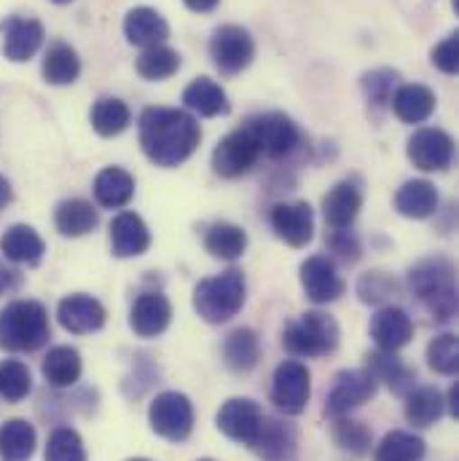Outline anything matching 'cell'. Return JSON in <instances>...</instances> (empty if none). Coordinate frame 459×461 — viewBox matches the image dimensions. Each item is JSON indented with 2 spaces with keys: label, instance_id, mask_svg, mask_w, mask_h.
Here are the masks:
<instances>
[{
  "label": "cell",
  "instance_id": "obj_15",
  "mask_svg": "<svg viewBox=\"0 0 459 461\" xmlns=\"http://www.w3.org/2000/svg\"><path fill=\"white\" fill-rule=\"evenodd\" d=\"M57 320H60V325L68 333H73V336H89V333H97V330L106 328L108 312H106V306L95 295L73 293V295H68V298L60 301Z\"/></svg>",
  "mask_w": 459,
  "mask_h": 461
},
{
  "label": "cell",
  "instance_id": "obj_20",
  "mask_svg": "<svg viewBox=\"0 0 459 461\" xmlns=\"http://www.w3.org/2000/svg\"><path fill=\"white\" fill-rule=\"evenodd\" d=\"M252 451L261 461H296L298 459V432L296 427L266 416L263 429L258 440L252 443Z\"/></svg>",
  "mask_w": 459,
  "mask_h": 461
},
{
  "label": "cell",
  "instance_id": "obj_24",
  "mask_svg": "<svg viewBox=\"0 0 459 461\" xmlns=\"http://www.w3.org/2000/svg\"><path fill=\"white\" fill-rule=\"evenodd\" d=\"M363 207V191L357 183L342 180L323 199V215L331 229H349Z\"/></svg>",
  "mask_w": 459,
  "mask_h": 461
},
{
  "label": "cell",
  "instance_id": "obj_11",
  "mask_svg": "<svg viewBox=\"0 0 459 461\" xmlns=\"http://www.w3.org/2000/svg\"><path fill=\"white\" fill-rule=\"evenodd\" d=\"M376 386H379V381L368 370H342L334 378V386L328 392L326 416H331V419L349 416L354 408H360V405L373 400Z\"/></svg>",
  "mask_w": 459,
  "mask_h": 461
},
{
  "label": "cell",
  "instance_id": "obj_3",
  "mask_svg": "<svg viewBox=\"0 0 459 461\" xmlns=\"http://www.w3.org/2000/svg\"><path fill=\"white\" fill-rule=\"evenodd\" d=\"M51 339V325L43 303L14 301L0 312V348L24 354L38 351Z\"/></svg>",
  "mask_w": 459,
  "mask_h": 461
},
{
  "label": "cell",
  "instance_id": "obj_26",
  "mask_svg": "<svg viewBox=\"0 0 459 461\" xmlns=\"http://www.w3.org/2000/svg\"><path fill=\"white\" fill-rule=\"evenodd\" d=\"M41 73H43V81L51 84V86H68V84H76L78 76H81V59H78V51L65 43V41H54L49 43L46 54H43V65H41Z\"/></svg>",
  "mask_w": 459,
  "mask_h": 461
},
{
  "label": "cell",
  "instance_id": "obj_5",
  "mask_svg": "<svg viewBox=\"0 0 459 461\" xmlns=\"http://www.w3.org/2000/svg\"><path fill=\"white\" fill-rule=\"evenodd\" d=\"M342 339L339 322L326 312H307L282 328V346L293 357H326Z\"/></svg>",
  "mask_w": 459,
  "mask_h": 461
},
{
  "label": "cell",
  "instance_id": "obj_35",
  "mask_svg": "<svg viewBox=\"0 0 459 461\" xmlns=\"http://www.w3.org/2000/svg\"><path fill=\"white\" fill-rule=\"evenodd\" d=\"M446 411L444 394L436 386H419L406 394V419L414 427H433Z\"/></svg>",
  "mask_w": 459,
  "mask_h": 461
},
{
  "label": "cell",
  "instance_id": "obj_48",
  "mask_svg": "<svg viewBox=\"0 0 459 461\" xmlns=\"http://www.w3.org/2000/svg\"><path fill=\"white\" fill-rule=\"evenodd\" d=\"M16 285H19V276H16V271L5 268V266L0 263V295L11 293V290H14Z\"/></svg>",
  "mask_w": 459,
  "mask_h": 461
},
{
  "label": "cell",
  "instance_id": "obj_2",
  "mask_svg": "<svg viewBox=\"0 0 459 461\" xmlns=\"http://www.w3.org/2000/svg\"><path fill=\"white\" fill-rule=\"evenodd\" d=\"M409 287L419 303L438 322H449L457 314V276L446 258H425L409 271Z\"/></svg>",
  "mask_w": 459,
  "mask_h": 461
},
{
  "label": "cell",
  "instance_id": "obj_16",
  "mask_svg": "<svg viewBox=\"0 0 459 461\" xmlns=\"http://www.w3.org/2000/svg\"><path fill=\"white\" fill-rule=\"evenodd\" d=\"M0 51L8 62H27L35 57V51L41 49L46 32L43 24L32 16H8L0 22Z\"/></svg>",
  "mask_w": 459,
  "mask_h": 461
},
{
  "label": "cell",
  "instance_id": "obj_29",
  "mask_svg": "<svg viewBox=\"0 0 459 461\" xmlns=\"http://www.w3.org/2000/svg\"><path fill=\"white\" fill-rule=\"evenodd\" d=\"M0 252L22 266H38L43 260L46 244L32 226H11L0 236Z\"/></svg>",
  "mask_w": 459,
  "mask_h": 461
},
{
  "label": "cell",
  "instance_id": "obj_53",
  "mask_svg": "<svg viewBox=\"0 0 459 461\" xmlns=\"http://www.w3.org/2000/svg\"><path fill=\"white\" fill-rule=\"evenodd\" d=\"M129 461H148V459H129Z\"/></svg>",
  "mask_w": 459,
  "mask_h": 461
},
{
  "label": "cell",
  "instance_id": "obj_45",
  "mask_svg": "<svg viewBox=\"0 0 459 461\" xmlns=\"http://www.w3.org/2000/svg\"><path fill=\"white\" fill-rule=\"evenodd\" d=\"M395 293H398V282L390 274H384V271H368L357 282V295L368 306H379L387 298H392Z\"/></svg>",
  "mask_w": 459,
  "mask_h": 461
},
{
  "label": "cell",
  "instance_id": "obj_14",
  "mask_svg": "<svg viewBox=\"0 0 459 461\" xmlns=\"http://www.w3.org/2000/svg\"><path fill=\"white\" fill-rule=\"evenodd\" d=\"M301 287L317 306L334 303L344 295V279L336 263L326 255H312L301 263Z\"/></svg>",
  "mask_w": 459,
  "mask_h": 461
},
{
  "label": "cell",
  "instance_id": "obj_6",
  "mask_svg": "<svg viewBox=\"0 0 459 461\" xmlns=\"http://www.w3.org/2000/svg\"><path fill=\"white\" fill-rule=\"evenodd\" d=\"M148 421L159 438L183 443L194 432V405L183 392H161L148 408Z\"/></svg>",
  "mask_w": 459,
  "mask_h": 461
},
{
  "label": "cell",
  "instance_id": "obj_9",
  "mask_svg": "<svg viewBox=\"0 0 459 461\" xmlns=\"http://www.w3.org/2000/svg\"><path fill=\"white\" fill-rule=\"evenodd\" d=\"M210 59L224 76L247 70L255 59V41L239 24H224L210 38Z\"/></svg>",
  "mask_w": 459,
  "mask_h": 461
},
{
  "label": "cell",
  "instance_id": "obj_42",
  "mask_svg": "<svg viewBox=\"0 0 459 461\" xmlns=\"http://www.w3.org/2000/svg\"><path fill=\"white\" fill-rule=\"evenodd\" d=\"M400 84V73L398 70H390V68H379V70H371L360 78V86H363V95L368 103L373 105H390L395 89Z\"/></svg>",
  "mask_w": 459,
  "mask_h": 461
},
{
  "label": "cell",
  "instance_id": "obj_44",
  "mask_svg": "<svg viewBox=\"0 0 459 461\" xmlns=\"http://www.w3.org/2000/svg\"><path fill=\"white\" fill-rule=\"evenodd\" d=\"M427 365L441 375H454L459 367V344L454 333L436 336L427 344Z\"/></svg>",
  "mask_w": 459,
  "mask_h": 461
},
{
  "label": "cell",
  "instance_id": "obj_50",
  "mask_svg": "<svg viewBox=\"0 0 459 461\" xmlns=\"http://www.w3.org/2000/svg\"><path fill=\"white\" fill-rule=\"evenodd\" d=\"M444 402H446V408H449V416H452V419H459V384H454V386L449 389V397H446Z\"/></svg>",
  "mask_w": 459,
  "mask_h": 461
},
{
  "label": "cell",
  "instance_id": "obj_7",
  "mask_svg": "<svg viewBox=\"0 0 459 461\" xmlns=\"http://www.w3.org/2000/svg\"><path fill=\"white\" fill-rule=\"evenodd\" d=\"M244 126L252 134L261 156H266V158H285V156H290L301 145V129H298V123L290 115H252Z\"/></svg>",
  "mask_w": 459,
  "mask_h": 461
},
{
  "label": "cell",
  "instance_id": "obj_47",
  "mask_svg": "<svg viewBox=\"0 0 459 461\" xmlns=\"http://www.w3.org/2000/svg\"><path fill=\"white\" fill-rule=\"evenodd\" d=\"M433 65L446 73V76H454L459 68V35L452 32L446 41H441L436 49H433Z\"/></svg>",
  "mask_w": 459,
  "mask_h": 461
},
{
  "label": "cell",
  "instance_id": "obj_25",
  "mask_svg": "<svg viewBox=\"0 0 459 461\" xmlns=\"http://www.w3.org/2000/svg\"><path fill=\"white\" fill-rule=\"evenodd\" d=\"M390 105H392V113L403 123H425L436 113L438 100H436V92L422 84H403L395 89Z\"/></svg>",
  "mask_w": 459,
  "mask_h": 461
},
{
  "label": "cell",
  "instance_id": "obj_13",
  "mask_svg": "<svg viewBox=\"0 0 459 461\" xmlns=\"http://www.w3.org/2000/svg\"><path fill=\"white\" fill-rule=\"evenodd\" d=\"M409 158L422 172H446L454 161V140L444 129H419L409 140Z\"/></svg>",
  "mask_w": 459,
  "mask_h": 461
},
{
  "label": "cell",
  "instance_id": "obj_21",
  "mask_svg": "<svg viewBox=\"0 0 459 461\" xmlns=\"http://www.w3.org/2000/svg\"><path fill=\"white\" fill-rule=\"evenodd\" d=\"M124 35H126V41L132 46L153 49V46H161L170 38V24L156 8L137 5L124 16Z\"/></svg>",
  "mask_w": 459,
  "mask_h": 461
},
{
  "label": "cell",
  "instance_id": "obj_34",
  "mask_svg": "<svg viewBox=\"0 0 459 461\" xmlns=\"http://www.w3.org/2000/svg\"><path fill=\"white\" fill-rule=\"evenodd\" d=\"M54 223H57V230L62 236L78 239V236H87V233H92V230L97 229L100 215H97V210L87 199H68V202H62L57 207Z\"/></svg>",
  "mask_w": 459,
  "mask_h": 461
},
{
  "label": "cell",
  "instance_id": "obj_1",
  "mask_svg": "<svg viewBox=\"0 0 459 461\" xmlns=\"http://www.w3.org/2000/svg\"><path fill=\"white\" fill-rule=\"evenodd\" d=\"M202 142V129L188 111L145 108L140 115V145L156 167H178L194 156Z\"/></svg>",
  "mask_w": 459,
  "mask_h": 461
},
{
  "label": "cell",
  "instance_id": "obj_30",
  "mask_svg": "<svg viewBox=\"0 0 459 461\" xmlns=\"http://www.w3.org/2000/svg\"><path fill=\"white\" fill-rule=\"evenodd\" d=\"M134 196V177L121 167H106L95 177V199L106 210H121Z\"/></svg>",
  "mask_w": 459,
  "mask_h": 461
},
{
  "label": "cell",
  "instance_id": "obj_22",
  "mask_svg": "<svg viewBox=\"0 0 459 461\" xmlns=\"http://www.w3.org/2000/svg\"><path fill=\"white\" fill-rule=\"evenodd\" d=\"M151 247V230L137 212H118L111 223V252L115 258H140Z\"/></svg>",
  "mask_w": 459,
  "mask_h": 461
},
{
  "label": "cell",
  "instance_id": "obj_43",
  "mask_svg": "<svg viewBox=\"0 0 459 461\" xmlns=\"http://www.w3.org/2000/svg\"><path fill=\"white\" fill-rule=\"evenodd\" d=\"M336 424H334V438H336V443L349 451V454H354V456H365L368 451H371V443H373V435H371V429L363 424V421H354V419H334Z\"/></svg>",
  "mask_w": 459,
  "mask_h": 461
},
{
  "label": "cell",
  "instance_id": "obj_10",
  "mask_svg": "<svg viewBox=\"0 0 459 461\" xmlns=\"http://www.w3.org/2000/svg\"><path fill=\"white\" fill-rule=\"evenodd\" d=\"M218 429L234 440V443H242L247 448H252V443L258 440L261 429H263V421H266V413L263 408L250 400V397H231L221 405L218 411Z\"/></svg>",
  "mask_w": 459,
  "mask_h": 461
},
{
  "label": "cell",
  "instance_id": "obj_28",
  "mask_svg": "<svg viewBox=\"0 0 459 461\" xmlns=\"http://www.w3.org/2000/svg\"><path fill=\"white\" fill-rule=\"evenodd\" d=\"M395 210L403 218L425 221L438 210V191L430 180H409L395 194Z\"/></svg>",
  "mask_w": 459,
  "mask_h": 461
},
{
  "label": "cell",
  "instance_id": "obj_32",
  "mask_svg": "<svg viewBox=\"0 0 459 461\" xmlns=\"http://www.w3.org/2000/svg\"><path fill=\"white\" fill-rule=\"evenodd\" d=\"M261 359V341L252 328H236L224 341V362L231 373H250Z\"/></svg>",
  "mask_w": 459,
  "mask_h": 461
},
{
  "label": "cell",
  "instance_id": "obj_8",
  "mask_svg": "<svg viewBox=\"0 0 459 461\" xmlns=\"http://www.w3.org/2000/svg\"><path fill=\"white\" fill-rule=\"evenodd\" d=\"M312 397V373L304 362L298 359H285L277 365L274 378H271V402L288 413L298 416L307 411Z\"/></svg>",
  "mask_w": 459,
  "mask_h": 461
},
{
  "label": "cell",
  "instance_id": "obj_33",
  "mask_svg": "<svg viewBox=\"0 0 459 461\" xmlns=\"http://www.w3.org/2000/svg\"><path fill=\"white\" fill-rule=\"evenodd\" d=\"M38 446L35 427L24 419H11L0 427V459L30 461Z\"/></svg>",
  "mask_w": 459,
  "mask_h": 461
},
{
  "label": "cell",
  "instance_id": "obj_17",
  "mask_svg": "<svg viewBox=\"0 0 459 461\" xmlns=\"http://www.w3.org/2000/svg\"><path fill=\"white\" fill-rule=\"evenodd\" d=\"M271 229L277 239L285 244L301 249L312 241L315 236V212L307 202H293V204H277L271 210Z\"/></svg>",
  "mask_w": 459,
  "mask_h": 461
},
{
  "label": "cell",
  "instance_id": "obj_18",
  "mask_svg": "<svg viewBox=\"0 0 459 461\" xmlns=\"http://www.w3.org/2000/svg\"><path fill=\"white\" fill-rule=\"evenodd\" d=\"M172 322V303L161 293H145L134 301L129 325L140 339H156L161 336Z\"/></svg>",
  "mask_w": 459,
  "mask_h": 461
},
{
  "label": "cell",
  "instance_id": "obj_41",
  "mask_svg": "<svg viewBox=\"0 0 459 461\" xmlns=\"http://www.w3.org/2000/svg\"><path fill=\"white\" fill-rule=\"evenodd\" d=\"M46 461H87V448H84L81 435L70 427L54 429L46 443Z\"/></svg>",
  "mask_w": 459,
  "mask_h": 461
},
{
  "label": "cell",
  "instance_id": "obj_31",
  "mask_svg": "<svg viewBox=\"0 0 459 461\" xmlns=\"http://www.w3.org/2000/svg\"><path fill=\"white\" fill-rule=\"evenodd\" d=\"M43 378L57 386V389H68L81 378L84 362L81 354L73 346H54L49 348V354L43 357Z\"/></svg>",
  "mask_w": 459,
  "mask_h": 461
},
{
  "label": "cell",
  "instance_id": "obj_46",
  "mask_svg": "<svg viewBox=\"0 0 459 461\" xmlns=\"http://www.w3.org/2000/svg\"><path fill=\"white\" fill-rule=\"evenodd\" d=\"M326 244H328V249H331L339 260H344V263H357V260H360L363 247H360V239H357L352 230L334 229L328 233Z\"/></svg>",
  "mask_w": 459,
  "mask_h": 461
},
{
  "label": "cell",
  "instance_id": "obj_36",
  "mask_svg": "<svg viewBox=\"0 0 459 461\" xmlns=\"http://www.w3.org/2000/svg\"><path fill=\"white\" fill-rule=\"evenodd\" d=\"M205 249L218 260H236L247 249V233L234 223H213L205 233Z\"/></svg>",
  "mask_w": 459,
  "mask_h": 461
},
{
  "label": "cell",
  "instance_id": "obj_12",
  "mask_svg": "<svg viewBox=\"0 0 459 461\" xmlns=\"http://www.w3.org/2000/svg\"><path fill=\"white\" fill-rule=\"evenodd\" d=\"M258 158H261V150L252 134L247 131V126H242L218 142V148L213 150V169L216 175L234 180V177L247 175L258 164Z\"/></svg>",
  "mask_w": 459,
  "mask_h": 461
},
{
  "label": "cell",
  "instance_id": "obj_4",
  "mask_svg": "<svg viewBox=\"0 0 459 461\" xmlns=\"http://www.w3.org/2000/svg\"><path fill=\"white\" fill-rule=\"evenodd\" d=\"M247 285L239 268H229L218 276L202 279L194 287V309L207 325H224L244 306Z\"/></svg>",
  "mask_w": 459,
  "mask_h": 461
},
{
  "label": "cell",
  "instance_id": "obj_52",
  "mask_svg": "<svg viewBox=\"0 0 459 461\" xmlns=\"http://www.w3.org/2000/svg\"><path fill=\"white\" fill-rule=\"evenodd\" d=\"M51 3H57V5H65V3H73V0H51Z\"/></svg>",
  "mask_w": 459,
  "mask_h": 461
},
{
  "label": "cell",
  "instance_id": "obj_38",
  "mask_svg": "<svg viewBox=\"0 0 459 461\" xmlns=\"http://www.w3.org/2000/svg\"><path fill=\"white\" fill-rule=\"evenodd\" d=\"M137 73L145 78V81H167L172 78L178 70H180V54L170 46H153V49H145L140 57H137Z\"/></svg>",
  "mask_w": 459,
  "mask_h": 461
},
{
  "label": "cell",
  "instance_id": "obj_23",
  "mask_svg": "<svg viewBox=\"0 0 459 461\" xmlns=\"http://www.w3.org/2000/svg\"><path fill=\"white\" fill-rule=\"evenodd\" d=\"M365 370H368L376 381H384V384L390 386L392 394L406 397V394L414 389L417 373H414L403 359H398L395 351H381V348L368 351V354H365Z\"/></svg>",
  "mask_w": 459,
  "mask_h": 461
},
{
  "label": "cell",
  "instance_id": "obj_27",
  "mask_svg": "<svg viewBox=\"0 0 459 461\" xmlns=\"http://www.w3.org/2000/svg\"><path fill=\"white\" fill-rule=\"evenodd\" d=\"M183 103L191 113L202 115V118H218L231 111L229 95L213 78H194L183 92Z\"/></svg>",
  "mask_w": 459,
  "mask_h": 461
},
{
  "label": "cell",
  "instance_id": "obj_39",
  "mask_svg": "<svg viewBox=\"0 0 459 461\" xmlns=\"http://www.w3.org/2000/svg\"><path fill=\"white\" fill-rule=\"evenodd\" d=\"M425 459V440L411 432H390L376 448V461H422Z\"/></svg>",
  "mask_w": 459,
  "mask_h": 461
},
{
  "label": "cell",
  "instance_id": "obj_49",
  "mask_svg": "<svg viewBox=\"0 0 459 461\" xmlns=\"http://www.w3.org/2000/svg\"><path fill=\"white\" fill-rule=\"evenodd\" d=\"M183 3H186V8H191L194 14H210V11L218 8L221 0H183Z\"/></svg>",
  "mask_w": 459,
  "mask_h": 461
},
{
  "label": "cell",
  "instance_id": "obj_37",
  "mask_svg": "<svg viewBox=\"0 0 459 461\" xmlns=\"http://www.w3.org/2000/svg\"><path fill=\"white\" fill-rule=\"evenodd\" d=\"M89 121L100 137H118L132 123V111L118 97H103L92 105Z\"/></svg>",
  "mask_w": 459,
  "mask_h": 461
},
{
  "label": "cell",
  "instance_id": "obj_40",
  "mask_svg": "<svg viewBox=\"0 0 459 461\" xmlns=\"http://www.w3.org/2000/svg\"><path fill=\"white\" fill-rule=\"evenodd\" d=\"M32 389V375L24 362L19 359H5L0 362V397L5 402H19L30 394Z\"/></svg>",
  "mask_w": 459,
  "mask_h": 461
},
{
  "label": "cell",
  "instance_id": "obj_51",
  "mask_svg": "<svg viewBox=\"0 0 459 461\" xmlns=\"http://www.w3.org/2000/svg\"><path fill=\"white\" fill-rule=\"evenodd\" d=\"M14 199V191H11V183L0 175V210H5Z\"/></svg>",
  "mask_w": 459,
  "mask_h": 461
},
{
  "label": "cell",
  "instance_id": "obj_54",
  "mask_svg": "<svg viewBox=\"0 0 459 461\" xmlns=\"http://www.w3.org/2000/svg\"><path fill=\"white\" fill-rule=\"evenodd\" d=\"M199 461H213V459H199Z\"/></svg>",
  "mask_w": 459,
  "mask_h": 461
},
{
  "label": "cell",
  "instance_id": "obj_19",
  "mask_svg": "<svg viewBox=\"0 0 459 461\" xmlns=\"http://www.w3.org/2000/svg\"><path fill=\"white\" fill-rule=\"evenodd\" d=\"M371 339L381 351H398L411 344L414 339V322L411 317L398 306H384L371 320Z\"/></svg>",
  "mask_w": 459,
  "mask_h": 461
}]
</instances>
